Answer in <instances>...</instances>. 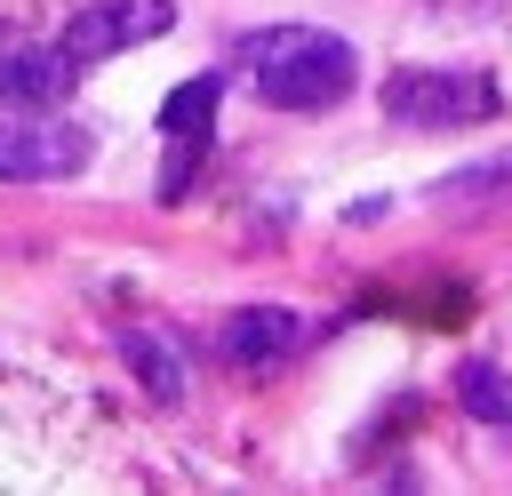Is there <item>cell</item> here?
Wrapping results in <instances>:
<instances>
[{"label":"cell","instance_id":"1","mask_svg":"<svg viewBox=\"0 0 512 496\" xmlns=\"http://www.w3.org/2000/svg\"><path fill=\"white\" fill-rule=\"evenodd\" d=\"M240 72L264 104L280 112H320L352 88L360 56L344 32H320V24H272V32H248L240 40Z\"/></svg>","mask_w":512,"mask_h":496},{"label":"cell","instance_id":"2","mask_svg":"<svg viewBox=\"0 0 512 496\" xmlns=\"http://www.w3.org/2000/svg\"><path fill=\"white\" fill-rule=\"evenodd\" d=\"M504 112V88L464 64H408L384 80V120L400 128H480Z\"/></svg>","mask_w":512,"mask_h":496},{"label":"cell","instance_id":"3","mask_svg":"<svg viewBox=\"0 0 512 496\" xmlns=\"http://www.w3.org/2000/svg\"><path fill=\"white\" fill-rule=\"evenodd\" d=\"M96 160V128L56 120V112H16L0 120V184H64Z\"/></svg>","mask_w":512,"mask_h":496},{"label":"cell","instance_id":"4","mask_svg":"<svg viewBox=\"0 0 512 496\" xmlns=\"http://www.w3.org/2000/svg\"><path fill=\"white\" fill-rule=\"evenodd\" d=\"M160 32H176V0H96V8H72L64 56H72V64H104V56L144 48V40H160Z\"/></svg>","mask_w":512,"mask_h":496},{"label":"cell","instance_id":"5","mask_svg":"<svg viewBox=\"0 0 512 496\" xmlns=\"http://www.w3.org/2000/svg\"><path fill=\"white\" fill-rule=\"evenodd\" d=\"M80 88V64L64 56V40H0V104L8 112H56Z\"/></svg>","mask_w":512,"mask_h":496},{"label":"cell","instance_id":"6","mask_svg":"<svg viewBox=\"0 0 512 496\" xmlns=\"http://www.w3.org/2000/svg\"><path fill=\"white\" fill-rule=\"evenodd\" d=\"M216 96H224V72H200V80H184V88L160 96V136L176 144V160L160 168V200H184V184H192V168H200V152H208Z\"/></svg>","mask_w":512,"mask_h":496},{"label":"cell","instance_id":"7","mask_svg":"<svg viewBox=\"0 0 512 496\" xmlns=\"http://www.w3.org/2000/svg\"><path fill=\"white\" fill-rule=\"evenodd\" d=\"M296 336H304V320H296L288 304H240V312H224L216 352H224L232 368H272V360L296 352Z\"/></svg>","mask_w":512,"mask_h":496},{"label":"cell","instance_id":"8","mask_svg":"<svg viewBox=\"0 0 512 496\" xmlns=\"http://www.w3.org/2000/svg\"><path fill=\"white\" fill-rule=\"evenodd\" d=\"M120 360L136 368V384H144L160 408H176V400H184V352H176L168 336H152V328H128V336H120Z\"/></svg>","mask_w":512,"mask_h":496},{"label":"cell","instance_id":"9","mask_svg":"<svg viewBox=\"0 0 512 496\" xmlns=\"http://www.w3.org/2000/svg\"><path fill=\"white\" fill-rule=\"evenodd\" d=\"M456 400H464V416H480V424H512V376H504L496 360H464V368H456Z\"/></svg>","mask_w":512,"mask_h":496},{"label":"cell","instance_id":"10","mask_svg":"<svg viewBox=\"0 0 512 496\" xmlns=\"http://www.w3.org/2000/svg\"><path fill=\"white\" fill-rule=\"evenodd\" d=\"M504 192H512V152H496V160H472V168H456V176H440V184H432V200H448V208L504 200Z\"/></svg>","mask_w":512,"mask_h":496},{"label":"cell","instance_id":"11","mask_svg":"<svg viewBox=\"0 0 512 496\" xmlns=\"http://www.w3.org/2000/svg\"><path fill=\"white\" fill-rule=\"evenodd\" d=\"M0 40H8V32H0Z\"/></svg>","mask_w":512,"mask_h":496}]
</instances>
